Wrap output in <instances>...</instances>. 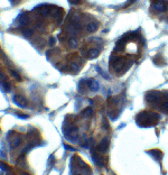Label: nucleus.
<instances>
[{"label": "nucleus", "instance_id": "obj_1", "mask_svg": "<svg viewBox=\"0 0 168 175\" xmlns=\"http://www.w3.org/2000/svg\"><path fill=\"white\" fill-rule=\"evenodd\" d=\"M158 120V116L155 113H149V112H142L137 117V121L141 126H150V125H156Z\"/></svg>", "mask_w": 168, "mask_h": 175}, {"label": "nucleus", "instance_id": "obj_2", "mask_svg": "<svg viewBox=\"0 0 168 175\" xmlns=\"http://www.w3.org/2000/svg\"><path fill=\"white\" fill-rule=\"evenodd\" d=\"M167 2H165L164 0H156L155 2L153 3V7L159 11H165L167 9Z\"/></svg>", "mask_w": 168, "mask_h": 175}, {"label": "nucleus", "instance_id": "obj_3", "mask_svg": "<svg viewBox=\"0 0 168 175\" xmlns=\"http://www.w3.org/2000/svg\"><path fill=\"white\" fill-rule=\"evenodd\" d=\"M99 55V51L98 49H92V51H90L89 52V54H87V56L89 57H95V56H98Z\"/></svg>", "mask_w": 168, "mask_h": 175}, {"label": "nucleus", "instance_id": "obj_4", "mask_svg": "<svg viewBox=\"0 0 168 175\" xmlns=\"http://www.w3.org/2000/svg\"><path fill=\"white\" fill-rule=\"evenodd\" d=\"M87 32H94L96 28H98V25L96 24H90V25H87Z\"/></svg>", "mask_w": 168, "mask_h": 175}]
</instances>
